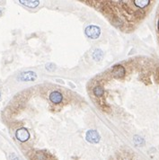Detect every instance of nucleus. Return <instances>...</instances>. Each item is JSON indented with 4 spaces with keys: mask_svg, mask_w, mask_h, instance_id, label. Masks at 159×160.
<instances>
[{
    "mask_svg": "<svg viewBox=\"0 0 159 160\" xmlns=\"http://www.w3.org/2000/svg\"><path fill=\"white\" fill-rule=\"evenodd\" d=\"M101 30L96 25H89L85 28V34L91 39H97L100 36Z\"/></svg>",
    "mask_w": 159,
    "mask_h": 160,
    "instance_id": "nucleus-1",
    "label": "nucleus"
},
{
    "mask_svg": "<svg viewBox=\"0 0 159 160\" xmlns=\"http://www.w3.org/2000/svg\"><path fill=\"white\" fill-rule=\"evenodd\" d=\"M85 139H86V140H87L89 143L95 144V143H98V142H99L100 135L96 130H88V131L86 132Z\"/></svg>",
    "mask_w": 159,
    "mask_h": 160,
    "instance_id": "nucleus-2",
    "label": "nucleus"
},
{
    "mask_svg": "<svg viewBox=\"0 0 159 160\" xmlns=\"http://www.w3.org/2000/svg\"><path fill=\"white\" fill-rule=\"evenodd\" d=\"M16 139L21 141V142H24V141H27L30 138V133L29 131L24 129V128H21L19 130H16Z\"/></svg>",
    "mask_w": 159,
    "mask_h": 160,
    "instance_id": "nucleus-3",
    "label": "nucleus"
},
{
    "mask_svg": "<svg viewBox=\"0 0 159 160\" xmlns=\"http://www.w3.org/2000/svg\"><path fill=\"white\" fill-rule=\"evenodd\" d=\"M37 75L35 72L33 71H26L22 73L20 76L18 77V79L20 81H33L36 79Z\"/></svg>",
    "mask_w": 159,
    "mask_h": 160,
    "instance_id": "nucleus-4",
    "label": "nucleus"
},
{
    "mask_svg": "<svg viewBox=\"0 0 159 160\" xmlns=\"http://www.w3.org/2000/svg\"><path fill=\"white\" fill-rule=\"evenodd\" d=\"M112 73L115 78H122L125 76V68L121 65H116L113 67Z\"/></svg>",
    "mask_w": 159,
    "mask_h": 160,
    "instance_id": "nucleus-5",
    "label": "nucleus"
},
{
    "mask_svg": "<svg viewBox=\"0 0 159 160\" xmlns=\"http://www.w3.org/2000/svg\"><path fill=\"white\" fill-rule=\"evenodd\" d=\"M63 99V96L62 94H60L58 91H54L50 95V100L51 101V103L57 104V103H60Z\"/></svg>",
    "mask_w": 159,
    "mask_h": 160,
    "instance_id": "nucleus-6",
    "label": "nucleus"
},
{
    "mask_svg": "<svg viewBox=\"0 0 159 160\" xmlns=\"http://www.w3.org/2000/svg\"><path fill=\"white\" fill-rule=\"evenodd\" d=\"M133 3L135 4L136 6H138L139 8H144L149 5L150 1H148V0H135Z\"/></svg>",
    "mask_w": 159,
    "mask_h": 160,
    "instance_id": "nucleus-7",
    "label": "nucleus"
},
{
    "mask_svg": "<svg viewBox=\"0 0 159 160\" xmlns=\"http://www.w3.org/2000/svg\"><path fill=\"white\" fill-rule=\"evenodd\" d=\"M20 3H22V5H26V6H29V7H36L37 5H39L40 2L39 1H22V0H20L19 1Z\"/></svg>",
    "mask_w": 159,
    "mask_h": 160,
    "instance_id": "nucleus-8",
    "label": "nucleus"
},
{
    "mask_svg": "<svg viewBox=\"0 0 159 160\" xmlns=\"http://www.w3.org/2000/svg\"><path fill=\"white\" fill-rule=\"evenodd\" d=\"M94 94H95V96L101 97V96H103V94H104V90H103V88H102L101 85H96V86L94 88Z\"/></svg>",
    "mask_w": 159,
    "mask_h": 160,
    "instance_id": "nucleus-9",
    "label": "nucleus"
},
{
    "mask_svg": "<svg viewBox=\"0 0 159 160\" xmlns=\"http://www.w3.org/2000/svg\"><path fill=\"white\" fill-rule=\"evenodd\" d=\"M102 56H103V53H102V51L101 50H99V49L95 50L94 51V53H93V58H94V60H96V61H100V60H102Z\"/></svg>",
    "mask_w": 159,
    "mask_h": 160,
    "instance_id": "nucleus-10",
    "label": "nucleus"
},
{
    "mask_svg": "<svg viewBox=\"0 0 159 160\" xmlns=\"http://www.w3.org/2000/svg\"><path fill=\"white\" fill-rule=\"evenodd\" d=\"M134 142H135V144L136 145H138V146H140V145H142V144H144V140L142 139V138H140L139 136H136L135 138H134Z\"/></svg>",
    "mask_w": 159,
    "mask_h": 160,
    "instance_id": "nucleus-11",
    "label": "nucleus"
},
{
    "mask_svg": "<svg viewBox=\"0 0 159 160\" xmlns=\"http://www.w3.org/2000/svg\"><path fill=\"white\" fill-rule=\"evenodd\" d=\"M46 68H47V70H49V71H52V70L55 69V66H54L52 63H49V64L46 65Z\"/></svg>",
    "mask_w": 159,
    "mask_h": 160,
    "instance_id": "nucleus-12",
    "label": "nucleus"
},
{
    "mask_svg": "<svg viewBox=\"0 0 159 160\" xmlns=\"http://www.w3.org/2000/svg\"><path fill=\"white\" fill-rule=\"evenodd\" d=\"M9 160H20L19 158L16 155V154H11L9 156Z\"/></svg>",
    "mask_w": 159,
    "mask_h": 160,
    "instance_id": "nucleus-13",
    "label": "nucleus"
},
{
    "mask_svg": "<svg viewBox=\"0 0 159 160\" xmlns=\"http://www.w3.org/2000/svg\"><path fill=\"white\" fill-rule=\"evenodd\" d=\"M1 13H2V11H1V9H0V16H1Z\"/></svg>",
    "mask_w": 159,
    "mask_h": 160,
    "instance_id": "nucleus-14",
    "label": "nucleus"
},
{
    "mask_svg": "<svg viewBox=\"0 0 159 160\" xmlns=\"http://www.w3.org/2000/svg\"><path fill=\"white\" fill-rule=\"evenodd\" d=\"M158 30H159V21H158Z\"/></svg>",
    "mask_w": 159,
    "mask_h": 160,
    "instance_id": "nucleus-15",
    "label": "nucleus"
},
{
    "mask_svg": "<svg viewBox=\"0 0 159 160\" xmlns=\"http://www.w3.org/2000/svg\"><path fill=\"white\" fill-rule=\"evenodd\" d=\"M0 96H1V94H0Z\"/></svg>",
    "mask_w": 159,
    "mask_h": 160,
    "instance_id": "nucleus-16",
    "label": "nucleus"
}]
</instances>
